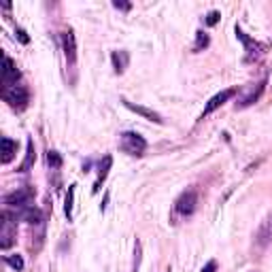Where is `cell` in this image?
<instances>
[{
	"mask_svg": "<svg viewBox=\"0 0 272 272\" xmlns=\"http://www.w3.org/2000/svg\"><path fill=\"white\" fill-rule=\"evenodd\" d=\"M2 98H4V102L11 109L23 111L28 107V102H30V94H28V90L23 85H11V87H4V90H2Z\"/></svg>",
	"mask_w": 272,
	"mask_h": 272,
	"instance_id": "1",
	"label": "cell"
},
{
	"mask_svg": "<svg viewBox=\"0 0 272 272\" xmlns=\"http://www.w3.org/2000/svg\"><path fill=\"white\" fill-rule=\"evenodd\" d=\"M119 147H122V151L128 155H142L147 149V140L136 132H124L122 140H119Z\"/></svg>",
	"mask_w": 272,
	"mask_h": 272,
	"instance_id": "2",
	"label": "cell"
},
{
	"mask_svg": "<svg viewBox=\"0 0 272 272\" xmlns=\"http://www.w3.org/2000/svg\"><path fill=\"white\" fill-rule=\"evenodd\" d=\"M196 204H198V194L194 189H187L174 200V213L181 215V217H189V215H194Z\"/></svg>",
	"mask_w": 272,
	"mask_h": 272,
	"instance_id": "3",
	"label": "cell"
},
{
	"mask_svg": "<svg viewBox=\"0 0 272 272\" xmlns=\"http://www.w3.org/2000/svg\"><path fill=\"white\" fill-rule=\"evenodd\" d=\"M15 236H17V223L9 217V213H2V230H0V238L2 241H0V247L9 249L15 241Z\"/></svg>",
	"mask_w": 272,
	"mask_h": 272,
	"instance_id": "4",
	"label": "cell"
},
{
	"mask_svg": "<svg viewBox=\"0 0 272 272\" xmlns=\"http://www.w3.org/2000/svg\"><path fill=\"white\" fill-rule=\"evenodd\" d=\"M62 49H64V58L70 66L77 64V38H75V32L73 30H66L62 32Z\"/></svg>",
	"mask_w": 272,
	"mask_h": 272,
	"instance_id": "5",
	"label": "cell"
},
{
	"mask_svg": "<svg viewBox=\"0 0 272 272\" xmlns=\"http://www.w3.org/2000/svg\"><path fill=\"white\" fill-rule=\"evenodd\" d=\"M34 198V189L32 187H21L17 191H13V194H6L4 196V204L6 206H28L30 200Z\"/></svg>",
	"mask_w": 272,
	"mask_h": 272,
	"instance_id": "6",
	"label": "cell"
},
{
	"mask_svg": "<svg viewBox=\"0 0 272 272\" xmlns=\"http://www.w3.org/2000/svg\"><path fill=\"white\" fill-rule=\"evenodd\" d=\"M21 73L15 66V62L9 58V55H4V66H2V90L4 87H11V85H17Z\"/></svg>",
	"mask_w": 272,
	"mask_h": 272,
	"instance_id": "7",
	"label": "cell"
},
{
	"mask_svg": "<svg viewBox=\"0 0 272 272\" xmlns=\"http://www.w3.org/2000/svg\"><path fill=\"white\" fill-rule=\"evenodd\" d=\"M234 94H236L234 87H230V90H223V92H219V94H215L213 98H211L209 102H206V107H204V111H202V119H204L206 115H211L213 111H217V109L223 105V102H228Z\"/></svg>",
	"mask_w": 272,
	"mask_h": 272,
	"instance_id": "8",
	"label": "cell"
},
{
	"mask_svg": "<svg viewBox=\"0 0 272 272\" xmlns=\"http://www.w3.org/2000/svg\"><path fill=\"white\" fill-rule=\"evenodd\" d=\"M124 102V107L126 109H130L132 113H136V115H140V117H145V119H149V122H155V124H164V119H162V115L159 113H155L153 109H147V107H140V105H134V102H130V100H122Z\"/></svg>",
	"mask_w": 272,
	"mask_h": 272,
	"instance_id": "9",
	"label": "cell"
},
{
	"mask_svg": "<svg viewBox=\"0 0 272 272\" xmlns=\"http://www.w3.org/2000/svg\"><path fill=\"white\" fill-rule=\"evenodd\" d=\"M272 241V215L262 221V226L258 228V234H255V243L260 247H266Z\"/></svg>",
	"mask_w": 272,
	"mask_h": 272,
	"instance_id": "10",
	"label": "cell"
},
{
	"mask_svg": "<svg viewBox=\"0 0 272 272\" xmlns=\"http://www.w3.org/2000/svg\"><path fill=\"white\" fill-rule=\"evenodd\" d=\"M17 215H19V219L28 221V223H43V213H41V209H36L34 204L21 206Z\"/></svg>",
	"mask_w": 272,
	"mask_h": 272,
	"instance_id": "11",
	"label": "cell"
},
{
	"mask_svg": "<svg viewBox=\"0 0 272 272\" xmlns=\"http://www.w3.org/2000/svg\"><path fill=\"white\" fill-rule=\"evenodd\" d=\"M0 145H2V157H0V162H2V164H9L11 159L15 157V153H17V142L11 140L9 136H2Z\"/></svg>",
	"mask_w": 272,
	"mask_h": 272,
	"instance_id": "12",
	"label": "cell"
},
{
	"mask_svg": "<svg viewBox=\"0 0 272 272\" xmlns=\"http://www.w3.org/2000/svg\"><path fill=\"white\" fill-rule=\"evenodd\" d=\"M264 87H266V81H260V83H258V87H253V90H251L249 94H247L241 102H236V109H247V107H251L253 102H255V100H258L260 96H262Z\"/></svg>",
	"mask_w": 272,
	"mask_h": 272,
	"instance_id": "13",
	"label": "cell"
},
{
	"mask_svg": "<svg viewBox=\"0 0 272 272\" xmlns=\"http://www.w3.org/2000/svg\"><path fill=\"white\" fill-rule=\"evenodd\" d=\"M36 159V153H34V142H32V138H28L26 142V157H23V162L19 164V172H28L32 164H34Z\"/></svg>",
	"mask_w": 272,
	"mask_h": 272,
	"instance_id": "14",
	"label": "cell"
},
{
	"mask_svg": "<svg viewBox=\"0 0 272 272\" xmlns=\"http://www.w3.org/2000/svg\"><path fill=\"white\" fill-rule=\"evenodd\" d=\"M111 60H113V68H115V73L117 75H122L126 66H128V51H113L111 53Z\"/></svg>",
	"mask_w": 272,
	"mask_h": 272,
	"instance_id": "15",
	"label": "cell"
},
{
	"mask_svg": "<svg viewBox=\"0 0 272 272\" xmlns=\"http://www.w3.org/2000/svg\"><path fill=\"white\" fill-rule=\"evenodd\" d=\"M111 166H113V157H111V155H107L105 159H102V164H100V172H98V181H96V185H94V194H96V191H98L100 189V183L102 181H105L107 179V174H109V170H111Z\"/></svg>",
	"mask_w": 272,
	"mask_h": 272,
	"instance_id": "16",
	"label": "cell"
},
{
	"mask_svg": "<svg viewBox=\"0 0 272 272\" xmlns=\"http://www.w3.org/2000/svg\"><path fill=\"white\" fill-rule=\"evenodd\" d=\"M75 187H77V185H68V191H66V200H64V213H66L68 221L73 219V206H75Z\"/></svg>",
	"mask_w": 272,
	"mask_h": 272,
	"instance_id": "17",
	"label": "cell"
},
{
	"mask_svg": "<svg viewBox=\"0 0 272 272\" xmlns=\"http://www.w3.org/2000/svg\"><path fill=\"white\" fill-rule=\"evenodd\" d=\"M209 43H211L209 34H206V32H202V30H198V32H196V45H194V51H202L204 47H209Z\"/></svg>",
	"mask_w": 272,
	"mask_h": 272,
	"instance_id": "18",
	"label": "cell"
},
{
	"mask_svg": "<svg viewBox=\"0 0 272 272\" xmlns=\"http://www.w3.org/2000/svg\"><path fill=\"white\" fill-rule=\"evenodd\" d=\"M140 255H142V245H140V241H136V243H134V264H132V272H138Z\"/></svg>",
	"mask_w": 272,
	"mask_h": 272,
	"instance_id": "19",
	"label": "cell"
},
{
	"mask_svg": "<svg viewBox=\"0 0 272 272\" xmlns=\"http://www.w3.org/2000/svg\"><path fill=\"white\" fill-rule=\"evenodd\" d=\"M4 262L9 264L13 270H23V260H21V255H6Z\"/></svg>",
	"mask_w": 272,
	"mask_h": 272,
	"instance_id": "20",
	"label": "cell"
},
{
	"mask_svg": "<svg viewBox=\"0 0 272 272\" xmlns=\"http://www.w3.org/2000/svg\"><path fill=\"white\" fill-rule=\"evenodd\" d=\"M47 164H49L51 168H60L62 166V155L58 153V151H49V153H47Z\"/></svg>",
	"mask_w": 272,
	"mask_h": 272,
	"instance_id": "21",
	"label": "cell"
},
{
	"mask_svg": "<svg viewBox=\"0 0 272 272\" xmlns=\"http://www.w3.org/2000/svg\"><path fill=\"white\" fill-rule=\"evenodd\" d=\"M219 17H221L219 11H211L209 15H206V26H215V23L219 21Z\"/></svg>",
	"mask_w": 272,
	"mask_h": 272,
	"instance_id": "22",
	"label": "cell"
},
{
	"mask_svg": "<svg viewBox=\"0 0 272 272\" xmlns=\"http://www.w3.org/2000/svg\"><path fill=\"white\" fill-rule=\"evenodd\" d=\"M15 34H17V38H19L21 45H28V43H30V36L26 34V30H23V28H17V30H15Z\"/></svg>",
	"mask_w": 272,
	"mask_h": 272,
	"instance_id": "23",
	"label": "cell"
},
{
	"mask_svg": "<svg viewBox=\"0 0 272 272\" xmlns=\"http://www.w3.org/2000/svg\"><path fill=\"white\" fill-rule=\"evenodd\" d=\"M113 6H115V9H119V11H130L132 9L130 2H119V0H113Z\"/></svg>",
	"mask_w": 272,
	"mask_h": 272,
	"instance_id": "24",
	"label": "cell"
},
{
	"mask_svg": "<svg viewBox=\"0 0 272 272\" xmlns=\"http://www.w3.org/2000/svg\"><path fill=\"white\" fill-rule=\"evenodd\" d=\"M202 272H217V262L211 260V262H209V264H206V266L202 268Z\"/></svg>",
	"mask_w": 272,
	"mask_h": 272,
	"instance_id": "25",
	"label": "cell"
},
{
	"mask_svg": "<svg viewBox=\"0 0 272 272\" xmlns=\"http://www.w3.org/2000/svg\"><path fill=\"white\" fill-rule=\"evenodd\" d=\"M168 272H170V270H168Z\"/></svg>",
	"mask_w": 272,
	"mask_h": 272,
	"instance_id": "26",
	"label": "cell"
}]
</instances>
